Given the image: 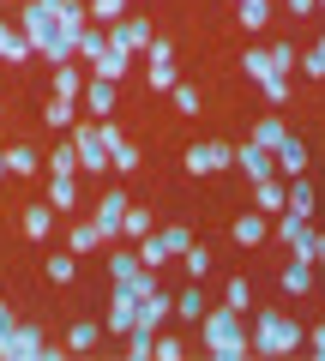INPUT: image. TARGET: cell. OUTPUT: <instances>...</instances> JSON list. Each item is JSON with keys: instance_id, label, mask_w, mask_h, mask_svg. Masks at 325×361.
I'll return each instance as SVG.
<instances>
[{"instance_id": "obj_1", "label": "cell", "mask_w": 325, "mask_h": 361, "mask_svg": "<svg viewBox=\"0 0 325 361\" xmlns=\"http://www.w3.org/2000/svg\"><path fill=\"white\" fill-rule=\"evenodd\" d=\"M199 343H205L211 361H247L253 343L247 331H241V313L235 307H205V319H199Z\"/></svg>"}, {"instance_id": "obj_2", "label": "cell", "mask_w": 325, "mask_h": 361, "mask_svg": "<svg viewBox=\"0 0 325 361\" xmlns=\"http://www.w3.org/2000/svg\"><path fill=\"white\" fill-rule=\"evenodd\" d=\"M247 343H253V355H295L301 343H307V331H301L295 319H283V313H271V307H259L253 313V331H247Z\"/></svg>"}, {"instance_id": "obj_3", "label": "cell", "mask_w": 325, "mask_h": 361, "mask_svg": "<svg viewBox=\"0 0 325 361\" xmlns=\"http://www.w3.org/2000/svg\"><path fill=\"white\" fill-rule=\"evenodd\" d=\"M73 151H78V169L85 175H103L109 169V145H103V127L97 121H73Z\"/></svg>"}, {"instance_id": "obj_4", "label": "cell", "mask_w": 325, "mask_h": 361, "mask_svg": "<svg viewBox=\"0 0 325 361\" xmlns=\"http://www.w3.org/2000/svg\"><path fill=\"white\" fill-rule=\"evenodd\" d=\"M42 331L37 325H13V331H0V361H42Z\"/></svg>"}, {"instance_id": "obj_5", "label": "cell", "mask_w": 325, "mask_h": 361, "mask_svg": "<svg viewBox=\"0 0 325 361\" xmlns=\"http://www.w3.org/2000/svg\"><path fill=\"white\" fill-rule=\"evenodd\" d=\"M133 325H139V295L133 289H115L109 295V337H127Z\"/></svg>"}, {"instance_id": "obj_6", "label": "cell", "mask_w": 325, "mask_h": 361, "mask_svg": "<svg viewBox=\"0 0 325 361\" xmlns=\"http://www.w3.org/2000/svg\"><path fill=\"white\" fill-rule=\"evenodd\" d=\"M54 217H61V211H54L49 199H42V205H18V229H25V241H49Z\"/></svg>"}, {"instance_id": "obj_7", "label": "cell", "mask_w": 325, "mask_h": 361, "mask_svg": "<svg viewBox=\"0 0 325 361\" xmlns=\"http://www.w3.org/2000/svg\"><path fill=\"white\" fill-rule=\"evenodd\" d=\"M151 37H157V30L151 25H145V18H121V25H109V49H151Z\"/></svg>"}, {"instance_id": "obj_8", "label": "cell", "mask_w": 325, "mask_h": 361, "mask_svg": "<svg viewBox=\"0 0 325 361\" xmlns=\"http://www.w3.org/2000/svg\"><path fill=\"white\" fill-rule=\"evenodd\" d=\"M253 211H265V217H277V211H289V180H277V175L253 180Z\"/></svg>"}, {"instance_id": "obj_9", "label": "cell", "mask_w": 325, "mask_h": 361, "mask_svg": "<svg viewBox=\"0 0 325 361\" xmlns=\"http://www.w3.org/2000/svg\"><path fill=\"white\" fill-rule=\"evenodd\" d=\"M229 235H235V247H265L271 241V217H265V211H241Z\"/></svg>"}, {"instance_id": "obj_10", "label": "cell", "mask_w": 325, "mask_h": 361, "mask_svg": "<svg viewBox=\"0 0 325 361\" xmlns=\"http://www.w3.org/2000/svg\"><path fill=\"white\" fill-rule=\"evenodd\" d=\"M235 169H241L247 180H265V175H277V157L259 151V145H235Z\"/></svg>"}, {"instance_id": "obj_11", "label": "cell", "mask_w": 325, "mask_h": 361, "mask_svg": "<svg viewBox=\"0 0 325 361\" xmlns=\"http://www.w3.org/2000/svg\"><path fill=\"white\" fill-rule=\"evenodd\" d=\"M121 217H127V193L115 187V193H103V199H97V229H103L109 241H121Z\"/></svg>"}, {"instance_id": "obj_12", "label": "cell", "mask_w": 325, "mask_h": 361, "mask_svg": "<svg viewBox=\"0 0 325 361\" xmlns=\"http://www.w3.org/2000/svg\"><path fill=\"white\" fill-rule=\"evenodd\" d=\"M85 109H91V115L97 121H109V115H115V78H85Z\"/></svg>"}, {"instance_id": "obj_13", "label": "cell", "mask_w": 325, "mask_h": 361, "mask_svg": "<svg viewBox=\"0 0 325 361\" xmlns=\"http://www.w3.org/2000/svg\"><path fill=\"white\" fill-rule=\"evenodd\" d=\"M30 54H37V42H30L25 30H18V25H0V61H6V66H25Z\"/></svg>"}, {"instance_id": "obj_14", "label": "cell", "mask_w": 325, "mask_h": 361, "mask_svg": "<svg viewBox=\"0 0 325 361\" xmlns=\"http://www.w3.org/2000/svg\"><path fill=\"white\" fill-rule=\"evenodd\" d=\"M42 199H49L54 211H66V217H73V205H78V175H49Z\"/></svg>"}, {"instance_id": "obj_15", "label": "cell", "mask_w": 325, "mask_h": 361, "mask_svg": "<svg viewBox=\"0 0 325 361\" xmlns=\"http://www.w3.org/2000/svg\"><path fill=\"white\" fill-rule=\"evenodd\" d=\"M175 313V295H163V289H151V295L139 301V331H157V325Z\"/></svg>"}, {"instance_id": "obj_16", "label": "cell", "mask_w": 325, "mask_h": 361, "mask_svg": "<svg viewBox=\"0 0 325 361\" xmlns=\"http://www.w3.org/2000/svg\"><path fill=\"white\" fill-rule=\"evenodd\" d=\"M18 30H25V37L37 42V49H42V42L54 37V18L42 13V6H30V0H25V6H18Z\"/></svg>"}, {"instance_id": "obj_17", "label": "cell", "mask_w": 325, "mask_h": 361, "mask_svg": "<svg viewBox=\"0 0 325 361\" xmlns=\"http://www.w3.org/2000/svg\"><path fill=\"white\" fill-rule=\"evenodd\" d=\"M6 169H13L18 180H37L49 163H42V151H37V145H13V151H6Z\"/></svg>"}, {"instance_id": "obj_18", "label": "cell", "mask_w": 325, "mask_h": 361, "mask_svg": "<svg viewBox=\"0 0 325 361\" xmlns=\"http://www.w3.org/2000/svg\"><path fill=\"white\" fill-rule=\"evenodd\" d=\"M139 271H145L139 247H115V253H109V283H133Z\"/></svg>"}, {"instance_id": "obj_19", "label": "cell", "mask_w": 325, "mask_h": 361, "mask_svg": "<svg viewBox=\"0 0 325 361\" xmlns=\"http://www.w3.org/2000/svg\"><path fill=\"white\" fill-rule=\"evenodd\" d=\"M85 78H91V66L61 61V66H54V97H85Z\"/></svg>"}, {"instance_id": "obj_20", "label": "cell", "mask_w": 325, "mask_h": 361, "mask_svg": "<svg viewBox=\"0 0 325 361\" xmlns=\"http://www.w3.org/2000/svg\"><path fill=\"white\" fill-rule=\"evenodd\" d=\"M42 121H49L54 133H73V121H78V97H49V103H42Z\"/></svg>"}, {"instance_id": "obj_21", "label": "cell", "mask_w": 325, "mask_h": 361, "mask_svg": "<svg viewBox=\"0 0 325 361\" xmlns=\"http://www.w3.org/2000/svg\"><path fill=\"white\" fill-rule=\"evenodd\" d=\"M127 66H133L127 49H103V54L91 61V73H97V78H115V85H121V78H127Z\"/></svg>"}, {"instance_id": "obj_22", "label": "cell", "mask_w": 325, "mask_h": 361, "mask_svg": "<svg viewBox=\"0 0 325 361\" xmlns=\"http://www.w3.org/2000/svg\"><path fill=\"white\" fill-rule=\"evenodd\" d=\"M145 85H151V90H175V85H181V73H175V54H157V61L145 66Z\"/></svg>"}, {"instance_id": "obj_23", "label": "cell", "mask_w": 325, "mask_h": 361, "mask_svg": "<svg viewBox=\"0 0 325 361\" xmlns=\"http://www.w3.org/2000/svg\"><path fill=\"white\" fill-rule=\"evenodd\" d=\"M103 241H109V235L97 229V217H91V223H73V229H66V247H73V253H97Z\"/></svg>"}, {"instance_id": "obj_24", "label": "cell", "mask_w": 325, "mask_h": 361, "mask_svg": "<svg viewBox=\"0 0 325 361\" xmlns=\"http://www.w3.org/2000/svg\"><path fill=\"white\" fill-rule=\"evenodd\" d=\"M271 157H277V175H283V180H289V175H307V151H301L295 139H283Z\"/></svg>"}, {"instance_id": "obj_25", "label": "cell", "mask_w": 325, "mask_h": 361, "mask_svg": "<svg viewBox=\"0 0 325 361\" xmlns=\"http://www.w3.org/2000/svg\"><path fill=\"white\" fill-rule=\"evenodd\" d=\"M151 229H157V223H151V211H145V205H127V217H121V241H133V247H139Z\"/></svg>"}, {"instance_id": "obj_26", "label": "cell", "mask_w": 325, "mask_h": 361, "mask_svg": "<svg viewBox=\"0 0 325 361\" xmlns=\"http://www.w3.org/2000/svg\"><path fill=\"white\" fill-rule=\"evenodd\" d=\"M313 205H319V199H313V180L289 175V211H295V217H313Z\"/></svg>"}, {"instance_id": "obj_27", "label": "cell", "mask_w": 325, "mask_h": 361, "mask_svg": "<svg viewBox=\"0 0 325 361\" xmlns=\"http://www.w3.org/2000/svg\"><path fill=\"white\" fill-rule=\"evenodd\" d=\"M307 289H319V283H313V271H307V259H289V265H283V295H307Z\"/></svg>"}, {"instance_id": "obj_28", "label": "cell", "mask_w": 325, "mask_h": 361, "mask_svg": "<svg viewBox=\"0 0 325 361\" xmlns=\"http://www.w3.org/2000/svg\"><path fill=\"white\" fill-rule=\"evenodd\" d=\"M223 307L253 313V283H247V277H229V283H223Z\"/></svg>"}, {"instance_id": "obj_29", "label": "cell", "mask_w": 325, "mask_h": 361, "mask_svg": "<svg viewBox=\"0 0 325 361\" xmlns=\"http://www.w3.org/2000/svg\"><path fill=\"white\" fill-rule=\"evenodd\" d=\"M205 307H211V301H205V289H199V283H193V289H181V295H175V313H181V319H193V325L205 319Z\"/></svg>"}, {"instance_id": "obj_30", "label": "cell", "mask_w": 325, "mask_h": 361, "mask_svg": "<svg viewBox=\"0 0 325 361\" xmlns=\"http://www.w3.org/2000/svg\"><path fill=\"white\" fill-rule=\"evenodd\" d=\"M85 6H91V25H121V18H127V0H85Z\"/></svg>"}, {"instance_id": "obj_31", "label": "cell", "mask_w": 325, "mask_h": 361, "mask_svg": "<svg viewBox=\"0 0 325 361\" xmlns=\"http://www.w3.org/2000/svg\"><path fill=\"white\" fill-rule=\"evenodd\" d=\"M157 241H163V253L181 259L187 247H193V229H181V223H169V229H157Z\"/></svg>"}, {"instance_id": "obj_32", "label": "cell", "mask_w": 325, "mask_h": 361, "mask_svg": "<svg viewBox=\"0 0 325 361\" xmlns=\"http://www.w3.org/2000/svg\"><path fill=\"white\" fill-rule=\"evenodd\" d=\"M73 277H78V253L66 247V253L49 259V283H66V289H73Z\"/></svg>"}, {"instance_id": "obj_33", "label": "cell", "mask_w": 325, "mask_h": 361, "mask_svg": "<svg viewBox=\"0 0 325 361\" xmlns=\"http://www.w3.org/2000/svg\"><path fill=\"white\" fill-rule=\"evenodd\" d=\"M42 163H49V175H78V151H73V139H66V145H54V151L42 157Z\"/></svg>"}, {"instance_id": "obj_34", "label": "cell", "mask_w": 325, "mask_h": 361, "mask_svg": "<svg viewBox=\"0 0 325 361\" xmlns=\"http://www.w3.org/2000/svg\"><path fill=\"white\" fill-rule=\"evenodd\" d=\"M181 265H187V277H193V283H205V277H211V247H187V253H181Z\"/></svg>"}, {"instance_id": "obj_35", "label": "cell", "mask_w": 325, "mask_h": 361, "mask_svg": "<svg viewBox=\"0 0 325 361\" xmlns=\"http://www.w3.org/2000/svg\"><path fill=\"white\" fill-rule=\"evenodd\" d=\"M283 139H289V133H283V121H277V115H265L259 127H253V145H259V151H277Z\"/></svg>"}, {"instance_id": "obj_36", "label": "cell", "mask_w": 325, "mask_h": 361, "mask_svg": "<svg viewBox=\"0 0 325 361\" xmlns=\"http://www.w3.org/2000/svg\"><path fill=\"white\" fill-rule=\"evenodd\" d=\"M265 54H271V73H295V66H301V49H295V42H271V49H265Z\"/></svg>"}, {"instance_id": "obj_37", "label": "cell", "mask_w": 325, "mask_h": 361, "mask_svg": "<svg viewBox=\"0 0 325 361\" xmlns=\"http://www.w3.org/2000/svg\"><path fill=\"white\" fill-rule=\"evenodd\" d=\"M235 18H241L247 30H265V18H271V0H241V6H235Z\"/></svg>"}, {"instance_id": "obj_38", "label": "cell", "mask_w": 325, "mask_h": 361, "mask_svg": "<svg viewBox=\"0 0 325 361\" xmlns=\"http://www.w3.org/2000/svg\"><path fill=\"white\" fill-rule=\"evenodd\" d=\"M187 175H217V157H211V145H187Z\"/></svg>"}, {"instance_id": "obj_39", "label": "cell", "mask_w": 325, "mask_h": 361, "mask_svg": "<svg viewBox=\"0 0 325 361\" xmlns=\"http://www.w3.org/2000/svg\"><path fill=\"white\" fill-rule=\"evenodd\" d=\"M241 73H247L253 85H265V78H271V54H265V49H247V54H241Z\"/></svg>"}, {"instance_id": "obj_40", "label": "cell", "mask_w": 325, "mask_h": 361, "mask_svg": "<svg viewBox=\"0 0 325 361\" xmlns=\"http://www.w3.org/2000/svg\"><path fill=\"white\" fill-rule=\"evenodd\" d=\"M169 103L181 109V115H199V109H205V97H199V85H175V90H169Z\"/></svg>"}, {"instance_id": "obj_41", "label": "cell", "mask_w": 325, "mask_h": 361, "mask_svg": "<svg viewBox=\"0 0 325 361\" xmlns=\"http://www.w3.org/2000/svg\"><path fill=\"white\" fill-rule=\"evenodd\" d=\"M97 337H103V331H97V325H91V319H78V325H73V331H66V349H91V343H97Z\"/></svg>"}, {"instance_id": "obj_42", "label": "cell", "mask_w": 325, "mask_h": 361, "mask_svg": "<svg viewBox=\"0 0 325 361\" xmlns=\"http://www.w3.org/2000/svg\"><path fill=\"white\" fill-rule=\"evenodd\" d=\"M259 90H265V103H271V109H277V103H289V78H283V73H271Z\"/></svg>"}, {"instance_id": "obj_43", "label": "cell", "mask_w": 325, "mask_h": 361, "mask_svg": "<svg viewBox=\"0 0 325 361\" xmlns=\"http://www.w3.org/2000/svg\"><path fill=\"white\" fill-rule=\"evenodd\" d=\"M139 259H145V265H151V271L163 265V259H169V253H163V241H157V229H151V235H145V241H139Z\"/></svg>"}, {"instance_id": "obj_44", "label": "cell", "mask_w": 325, "mask_h": 361, "mask_svg": "<svg viewBox=\"0 0 325 361\" xmlns=\"http://www.w3.org/2000/svg\"><path fill=\"white\" fill-rule=\"evenodd\" d=\"M151 361H181V337H157V343H151Z\"/></svg>"}, {"instance_id": "obj_45", "label": "cell", "mask_w": 325, "mask_h": 361, "mask_svg": "<svg viewBox=\"0 0 325 361\" xmlns=\"http://www.w3.org/2000/svg\"><path fill=\"white\" fill-rule=\"evenodd\" d=\"M295 73H307V78H325V54H319V49H307V54H301V66H295Z\"/></svg>"}, {"instance_id": "obj_46", "label": "cell", "mask_w": 325, "mask_h": 361, "mask_svg": "<svg viewBox=\"0 0 325 361\" xmlns=\"http://www.w3.org/2000/svg\"><path fill=\"white\" fill-rule=\"evenodd\" d=\"M307 343H313V355L325 361V325H313V331H307Z\"/></svg>"}, {"instance_id": "obj_47", "label": "cell", "mask_w": 325, "mask_h": 361, "mask_svg": "<svg viewBox=\"0 0 325 361\" xmlns=\"http://www.w3.org/2000/svg\"><path fill=\"white\" fill-rule=\"evenodd\" d=\"M30 6H42L49 18H61V13H66V0H30Z\"/></svg>"}, {"instance_id": "obj_48", "label": "cell", "mask_w": 325, "mask_h": 361, "mask_svg": "<svg viewBox=\"0 0 325 361\" xmlns=\"http://www.w3.org/2000/svg\"><path fill=\"white\" fill-rule=\"evenodd\" d=\"M313 6H319V0H289V13H295V18H307Z\"/></svg>"}, {"instance_id": "obj_49", "label": "cell", "mask_w": 325, "mask_h": 361, "mask_svg": "<svg viewBox=\"0 0 325 361\" xmlns=\"http://www.w3.org/2000/svg\"><path fill=\"white\" fill-rule=\"evenodd\" d=\"M13 325H18V319H13V307H6V301H0V331H13Z\"/></svg>"}, {"instance_id": "obj_50", "label": "cell", "mask_w": 325, "mask_h": 361, "mask_svg": "<svg viewBox=\"0 0 325 361\" xmlns=\"http://www.w3.org/2000/svg\"><path fill=\"white\" fill-rule=\"evenodd\" d=\"M313 265H325V235H313Z\"/></svg>"}, {"instance_id": "obj_51", "label": "cell", "mask_w": 325, "mask_h": 361, "mask_svg": "<svg viewBox=\"0 0 325 361\" xmlns=\"http://www.w3.org/2000/svg\"><path fill=\"white\" fill-rule=\"evenodd\" d=\"M6 175H13V169H6V151H0V180H6Z\"/></svg>"}, {"instance_id": "obj_52", "label": "cell", "mask_w": 325, "mask_h": 361, "mask_svg": "<svg viewBox=\"0 0 325 361\" xmlns=\"http://www.w3.org/2000/svg\"><path fill=\"white\" fill-rule=\"evenodd\" d=\"M319 54H325V37H319Z\"/></svg>"}, {"instance_id": "obj_53", "label": "cell", "mask_w": 325, "mask_h": 361, "mask_svg": "<svg viewBox=\"0 0 325 361\" xmlns=\"http://www.w3.org/2000/svg\"><path fill=\"white\" fill-rule=\"evenodd\" d=\"M0 115H6V109H0Z\"/></svg>"}, {"instance_id": "obj_54", "label": "cell", "mask_w": 325, "mask_h": 361, "mask_svg": "<svg viewBox=\"0 0 325 361\" xmlns=\"http://www.w3.org/2000/svg\"><path fill=\"white\" fill-rule=\"evenodd\" d=\"M319 6H325V0H319Z\"/></svg>"}, {"instance_id": "obj_55", "label": "cell", "mask_w": 325, "mask_h": 361, "mask_svg": "<svg viewBox=\"0 0 325 361\" xmlns=\"http://www.w3.org/2000/svg\"><path fill=\"white\" fill-rule=\"evenodd\" d=\"M319 289H325V283H319Z\"/></svg>"}]
</instances>
